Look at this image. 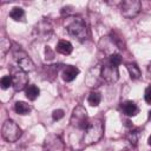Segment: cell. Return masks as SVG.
<instances>
[{
    "label": "cell",
    "instance_id": "1",
    "mask_svg": "<svg viewBox=\"0 0 151 151\" xmlns=\"http://www.w3.org/2000/svg\"><path fill=\"white\" fill-rule=\"evenodd\" d=\"M104 133V126L101 120L94 119L88 123L87 127L84 130V136H83V143L85 145H91L97 143Z\"/></svg>",
    "mask_w": 151,
    "mask_h": 151
},
{
    "label": "cell",
    "instance_id": "2",
    "mask_svg": "<svg viewBox=\"0 0 151 151\" xmlns=\"http://www.w3.org/2000/svg\"><path fill=\"white\" fill-rule=\"evenodd\" d=\"M66 29L70 35H72L73 38H77L80 41L85 40L88 35L87 26L81 18H73L71 21H68L66 25Z\"/></svg>",
    "mask_w": 151,
    "mask_h": 151
},
{
    "label": "cell",
    "instance_id": "3",
    "mask_svg": "<svg viewBox=\"0 0 151 151\" xmlns=\"http://www.w3.org/2000/svg\"><path fill=\"white\" fill-rule=\"evenodd\" d=\"M21 129L19 127V125L12 120V119H7L4 124H2V129H1V134L4 137V139L6 142L9 143H14L17 142L20 137H21Z\"/></svg>",
    "mask_w": 151,
    "mask_h": 151
},
{
    "label": "cell",
    "instance_id": "4",
    "mask_svg": "<svg viewBox=\"0 0 151 151\" xmlns=\"http://www.w3.org/2000/svg\"><path fill=\"white\" fill-rule=\"evenodd\" d=\"M70 123L73 127H77V129H80V130H85L88 125V117H87V113H86V110L81 106V105H78L74 107L72 114H71V119H70Z\"/></svg>",
    "mask_w": 151,
    "mask_h": 151
},
{
    "label": "cell",
    "instance_id": "5",
    "mask_svg": "<svg viewBox=\"0 0 151 151\" xmlns=\"http://www.w3.org/2000/svg\"><path fill=\"white\" fill-rule=\"evenodd\" d=\"M52 32H53L52 24L47 19H42L34 26L33 37L39 40H46V39H50V37L52 35Z\"/></svg>",
    "mask_w": 151,
    "mask_h": 151
},
{
    "label": "cell",
    "instance_id": "6",
    "mask_svg": "<svg viewBox=\"0 0 151 151\" xmlns=\"http://www.w3.org/2000/svg\"><path fill=\"white\" fill-rule=\"evenodd\" d=\"M12 86L15 91H22L26 90L28 86V76L25 71L18 68L12 71Z\"/></svg>",
    "mask_w": 151,
    "mask_h": 151
},
{
    "label": "cell",
    "instance_id": "7",
    "mask_svg": "<svg viewBox=\"0 0 151 151\" xmlns=\"http://www.w3.org/2000/svg\"><path fill=\"white\" fill-rule=\"evenodd\" d=\"M120 9H122V14L125 18H133L140 12L142 2L139 0H125L122 2Z\"/></svg>",
    "mask_w": 151,
    "mask_h": 151
},
{
    "label": "cell",
    "instance_id": "8",
    "mask_svg": "<svg viewBox=\"0 0 151 151\" xmlns=\"http://www.w3.org/2000/svg\"><path fill=\"white\" fill-rule=\"evenodd\" d=\"M100 74L103 80L107 81V83H116L119 79V71H118V66H114L110 63L104 64L101 66L100 70Z\"/></svg>",
    "mask_w": 151,
    "mask_h": 151
},
{
    "label": "cell",
    "instance_id": "9",
    "mask_svg": "<svg viewBox=\"0 0 151 151\" xmlns=\"http://www.w3.org/2000/svg\"><path fill=\"white\" fill-rule=\"evenodd\" d=\"M15 55V60H17V64H18V67L22 71H25L26 73L28 72H32L34 70V64L32 61V59L24 52L19 48V54L15 52L14 53Z\"/></svg>",
    "mask_w": 151,
    "mask_h": 151
},
{
    "label": "cell",
    "instance_id": "10",
    "mask_svg": "<svg viewBox=\"0 0 151 151\" xmlns=\"http://www.w3.org/2000/svg\"><path fill=\"white\" fill-rule=\"evenodd\" d=\"M100 70H101V66H96V67H92L87 74H86V78H85V83L88 87H97L101 84V74H100Z\"/></svg>",
    "mask_w": 151,
    "mask_h": 151
},
{
    "label": "cell",
    "instance_id": "11",
    "mask_svg": "<svg viewBox=\"0 0 151 151\" xmlns=\"http://www.w3.org/2000/svg\"><path fill=\"white\" fill-rule=\"evenodd\" d=\"M45 147L47 151H63L64 150V143L61 142L59 136L51 134L45 140Z\"/></svg>",
    "mask_w": 151,
    "mask_h": 151
},
{
    "label": "cell",
    "instance_id": "12",
    "mask_svg": "<svg viewBox=\"0 0 151 151\" xmlns=\"http://www.w3.org/2000/svg\"><path fill=\"white\" fill-rule=\"evenodd\" d=\"M78 74H79V68H77L76 66H72V65H67L61 72V78L64 81L70 83V81L74 80Z\"/></svg>",
    "mask_w": 151,
    "mask_h": 151
},
{
    "label": "cell",
    "instance_id": "13",
    "mask_svg": "<svg viewBox=\"0 0 151 151\" xmlns=\"http://www.w3.org/2000/svg\"><path fill=\"white\" fill-rule=\"evenodd\" d=\"M122 109H123V112L129 116V117H132V116H136L138 113V106L136 105L134 101L132 100H126L122 104Z\"/></svg>",
    "mask_w": 151,
    "mask_h": 151
},
{
    "label": "cell",
    "instance_id": "14",
    "mask_svg": "<svg viewBox=\"0 0 151 151\" xmlns=\"http://www.w3.org/2000/svg\"><path fill=\"white\" fill-rule=\"evenodd\" d=\"M72 50H73L72 44L67 40H59L58 44H57V52L60 53V54L68 55L72 52Z\"/></svg>",
    "mask_w": 151,
    "mask_h": 151
},
{
    "label": "cell",
    "instance_id": "15",
    "mask_svg": "<svg viewBox=\"0 0 151 151\" xmlns=\"http://www.w3.org/2000/svg\"><path fill=\"white\" fill-rule=\"evenodd\" d=\"M14 109H15V112L21 114V116H25V114H28L32 110L31 105L25 103V101H17L15 105H14Z\"/></svg>",
    "mask_w": 151,
    "mask_h": 151
},
{
    "label": "cell",
    "instance_id": "16",
    "mask_svg": "<svg viewBox=\"0 0 151 151\" xmlns=\"http://www.w3.org/2000/svg\"><path fill=\"white\" fill-rule=\"evenodd\" d=\"M25 93H26V97H27L29 100H35V99L38 98L39 93H40V90L38 88V86L31 84V85H28V86L26 87Z\"/></svg>",
    "mask_w": 151,
    "mask_h": 151
},
{
    "label": "cell",
    "instance_id": "17",
    "mask_svg": "<svg viewBox=\"0 0 151 151\" xmlns=\"http://www.w3.org/2000/svg\"><path fill=\"white\" fill-rule=\"evenodd\" d=\"M9 17L15 21H22L25 18V12L21 7H13L9 12Z\"/></svg>",
    "mask_w": 151,
    "mask_h": 151
},
{
    "label": "cell",
    "instance_id": "18",
    "mask_svg": "<svg viewBox=\"0 0 151 151\" xmlns=\"http://www.w3.org/2000/svg\"><path fill=\"white\" fill-rule=\"evenodd\" d=\"M126 68H127V71H129V74H130V77H131V79H138V78L140 77V74H142L139 67H138L136 64H133V63L127 64V65H126Z\"/></svg>",
    "mask_w": 151,
    "mask_h": 151
},
{
    "label": "cell",
    "instance_id": "19",
    "mask_svg": "<svg viewBox=\"0 0 151 151\" xmlns=\"http://www.w3.org/2000/svg\"><path fill=\"white\" fill-rule=\"evenodd\" d=\"M100 99H101V97H100L99 92H97V91H92L87 97V101L91 106H98L100 103Z\"/></svg>",
    "mask_w": 151,
    "mask_h": 151
},
{
    "label": "cell",
    "instance_id": "20",
    "mask_svg": "<svg viewBox=\"0 0 151 151\" xmlns=\"http://www.w3.org/2000/svg\"><path fill=\"white\" fill-rule=\"evenodd\" d=\"M11 47V42L8 39L2 38V40L0 41V51H1V55H5L7 53V51H9Z\"/></svg>",
    "mask_w": 151,
    "mask_h": 151
},
{
    "label": "cell",
    "instance_id": "21",
    "mask_svg": "<svg viewBox=\"0 0 151 151\" xmlns=\"http://www.w3.org/2000/svg\"><path fill=\"white\" fill-rule=\"evenodd\" d=\"M109 63L112 64V65H114V66L120 65V63H122V57H120V54H118V53H112V54L110 55V58H109Z\"/></svg>",
    "mask_w": 151,
    "mask_h": 151
},
{
    "label": "cell",
    "instance_id": "22",
    "mask_svg": "<svg viewBox=\"0 0 151 151\" xmlns=\"http://www.w3.org/2000/svg\"><path fill=\"white\" fill-rule=\"evenodd\" d=\"M0 85H1V88H2V90L8 88V87L12 85V77H11V76H5V77H2L1 80H0Z\"/></svg>",
    "mask_w": 151,
    "mask_h": 151
},
{
    "label": "cell",
    "instance_id": "23",
    "mask_svg": "<svg viewBox=\"0 0 151 151\" xmlns=\"http://www.w3.org/2000/svg\"><path fill=\"white\" fill-rule=\"evenodd\" d=\"M138 131H131V132H129V134H127V139H129V142L132 144V145H136L137 144V142H138Z\"/></svg>",
    "mask_w": 151,
    "mask_h": 151
},
{
    "label": "cell",
    "instance_id": "24",
    "mask_svg": "<svg viewBox=\"0 0 151 151\" xmlns=\"http://www.w3.org/2000/svg\"><path fill=\"white\" fill-rule=\"evenodd\" d=\"M63 117H64V111L60 110V109L54 110L53 113H52V118H53V120H59V119H61Z\"/></svg>",
    "mask_w": 151,
    "mask_h": 151
},
{
    "label": "cell",
    "instance_id": "25",
    "mask_svg": "<svg viewBox=\"0 0 151 151\" xmlns=\"http://www.w3.org/2000/svg\"><path fill=\"white\" fill-rule=\"evenodd\" d=\"M144 99H145V101H146V103L151 104V85L146 87L145 93H144Z\"/></svg>",
    "mask_w": 151,
    "mask_h": 151
},
{
    "label": "cell",
    "instance_id": "26",
    "mask_svg": "<svg viewBox=\"0 0 151 151\" xmlns=\"http://www.w3.org/2000/svg\"><path fill=\"white\" fill-rule=\"evenodd\" d=\"M147 143H149V145H151V136L149 137V139H147Z\"/></svg>",
    "mask_w": 151,
    "mask_h": 151
},
{
    "label": "cell",
    "instance_id": "27",
    "mask_svg": "<svg viewBox=\"0 0 151 151\" xmlns=\"http://www.w3.org/2000/svg\"><path fill=\"white\" fill-rule=\"evenodd\" d=\"M149 118H150V119H151V111H150V112H149Z\"/></svg>",
    "mask_w": 151,
    "mask_h": 151
}]
</instances>
